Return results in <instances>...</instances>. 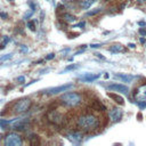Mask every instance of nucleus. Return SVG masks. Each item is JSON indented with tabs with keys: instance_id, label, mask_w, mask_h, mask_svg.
Returning a JSON list of instances; mask_svg holds the SVG:
<instances>
[{
	"instance_id": "obj_30",
	"label": "nucleus",
	"mask_w": 146,
	"mask_h": 146,
	"mask_svg": "<svg viewBox=\"0 0 146 146\" xmlns=\"http://www.w3.org/2000/svg\"><path fill=\"white\" fill-rule=\"evenodd\" d=\"M78 26H84V22H81V23H79L78 25H75L74 27H78Z\"/></svg>"
},
{
	"instance_id": "obj_13",
	"label": "nucleus",
	"mask_w": 146,
	"mask_h": 146,
	"mask_svg": "<svg viewBox=\"0 0 146 146\" xmlns=\"http://www.w3.org/2000/svg\"><path fill=\"white\" fill-rule=\"evenodd\" d=\"M96 2V0H81V2H80V7H81V9H89L94 3Z\"/></svg>"
},
{
	"instance_id": "obj_22",
	"label": "nucleus",
	"mask_w": 146,
	"mask_h": 146,
	"mask_svg": "<svg viewBox=\"0 0 146 146\" xmlns=\"http://www.w3.org/2000/svg\"><path fill=\"white\" fill-rule=\"evenodd\" d=\"M33 13H34V9H30V10H29L27 13H25V14H24V16H23V18H25V19H26V18H29V17H31V16L33 15Z\"/></svg>"
},
{
	"instance_id": "obj_33",
	"label": "nucleus",
	"mask_w": 146,
	"mask_h": 146,
	"mask_svg": "<svg viewBox=\"0 0 146 146\" xmlns=\"http://www.w3.org/2000/svg\"><path fill=\"white\" fill-rule=\"evenodd\" d=\"M8 41H9V38H8V36H7V38H6V39H5V40H3V44H6V43H7V42H8Z\"/></svg>"
},
{
	"instance_id": "obj_27",
	"label": "nucleus",
	"mask_w": 146,
	"mask_h": 146,
	"mask_svg": "<svg viewBox=\"0 0 146 146\" xmlns=\"http://www.w3.org/2000/svg\"><path fill=\"white\" fill-rule=\"evenodd\" d=\"M54 57H55V54H52V52H51V54H49V55H47V56H46V59H47V60H49V59H52Z\"/></svg>"
},
{
	"instance_id": "obj_20",
	"label": "nucleus",
	"mask_w": 146,
	"mask_h": 146,
	"mask_svg": "<svg viewBox=\"0 0 146 146\" xmlns=\"http://www.w3.org/2000/svg\"><path fill=\"white\" fill-rule=\"evenodd\" d=\"M27 27L31 30V31H35V21H30L27 22Z\"/></svg>"
},
{
	"instance_id": "obj_1",
	"label": "nucleus",
	"mask_w": 146,
	"mask_h": 146,
	"mask_svg": "<svg viewBox=\"0 0 146 146\" xmlns=\"http://www.w3.org/2000/svg\"><path fill=\"white\" fill-rule=\"evenodd\" d=\"M76 124L82 130L90 132V131H95L99 128V120L92 114H84L78 119Z\"/></svg>"
},
{
	"instance_id": "obj_5",
	"label": "nucleus",
	"mask_w": 146,
	"mask_h": 146,
	"mask_svg": "<svg viewBox=\"0 0 146 146\" xmlns=\"http://www.w3.org/2000/svg\"><path fill=\"white\" fill-rule=\"evenodd\" d=\"M72 87H73L72 83H66V84H62V86H58V87L50 88V89H48L46 92L49 94V95H56V94H59V92H63V91H67V90L71 89Z\"/></svg>"
},
{
	"instance_id": "obj_25",
	"label": "nucleus",
	"mask_w": 146,
	"mask_h": 146,
	"mask_svg": "<svg viewBox=\"0 0 146 146\" xmlns=\"http://www.w3.org/2000/svg\"><path fill=\"white\" fill-rule=\"evenodd\" d=\"M139 33L141 36H145L146 35V27H140L139 29Z\"/></svg>"
},
{
	"instance_id": "obj_3",
	"label": "nucleus",
	"mask_w": 146,
	"mask_h": 146,
	"mask_svg": "<svg viewBox=\"0 0 146 146\" xmlns=\"http://www.w3.org/2000/svg\"><path fill=\"white\" fill-rule=\"evenodd\" d=\"M22 143H23V140H22L21 136L15 132L8 133L3 139V144L6 146H19V145H22Z\"/></svg>"
},
{
	"instance_id": "obj_28",
	"label": "nucleus",
	"mask_w": 146,
	"mask_h": 146,
	"mask_svg": "<svg viewBox=\"0 0 146 146\" xmlns=\"http://www.w3.org/2000/svg\"><path fill=\"white\" fill-rule=\"evenodd\" d=\"M17 81H19V82H24V81H25V76H24V75L18 76V78H17Z\"/></svg>"
},
{
	"instance_id": "obj_17",
	"label": "nucleus",
	"mask_w": 146,
	"mask_h": 146,
	"mask_svg": "<svg viewBox=\"0 0 146 146\" xmlns=\"http://www.w3.org/2000/svg\"><path fill=\"white\" fill-rule=\"evenodd\" d=\"M92 106H94V108H96V110H99V111H105V110H106L105 105H104V104H102L99 100H94V103H92Z\"/></svg>"
},
{
	"instance_id": "obj_8",
	"label": "nucleus",
	"mask_w": 146,
	"mask_h": 146,
	"mask_svg": "<svg viewBox=\"0 0 146 146\" xmlns=\"http://www.w3.org/2000/svg\"><path fill=\"white\" fill-rule=\"evenodd\" d=\"M108 115H110V117H111L114 122H119V121L122 119L123 113H122V110H120L119 107H114V108H112V110L108 112Z\"/></svg>"
},
{
	"instance_id": "obj_29",
	"label": "nucleus",
	"mask_w": 146,
	"mask_h": 146,
	"mask_svg": "<svg viewBox=\"0 0 146 146\" xmlns=\"http://www.w3.org/2000/svg\"><path fill=\"white\" fill-rule=\"evenodd\" d=\"M100 46H102L100 43H94V44H90V47H91V48H99Z\"/></svg>"
},
{
	"instance_id": "obj_2",
	"label": "nucleus",
	"mask_w": 146,
	"mask_h": 146,
	"mask_svg": "<svg viewBox=\"0 0 146 146\" xmlns=\"http://www.w3.org/2000/svg\"><path fill=\"white\" fill-rule=\"evenodd\" d=\"M60 102L65 106L73 107V106H76L81 102V97L79 94H75V92H66L60 97Z\"/></svg>"
},
{
	"instance_id": "obj_9",
	"label": "nucleus",
	"mask_w": 146,
	"mask_h": 146,
	"mask_svg": "<svg viewBox=\"0 0 146 146\" xmlns=\"http://www.w3.org/2000/svg\"><path fill=\"white\" fill-rule=\"evenodd\" d=\"M67 139L71 140L73 144H80L82 141V135L79 132H71L67 135Z\"/></svg>"
},
{
	"instance_id": "obj_23",
	"label": "nucleus",
	"mask_w": 146,
	"mask_h": 146,
	"mask_svg": "<svg viewBox=\"0 0 146 146\" xmlns=\"http://www.w3.org/2000/svg\"><path fill=\"white\" fill-rule=\"evenodd\" d=\"M13 57V54H7L5 56H1L0 57V60H7V59H10Z\"/></svg>"
},
{
	"instance_id": "obj_4",
	"label": "nucleus",
	"mask_w": 146,
	"mask_h": 146,
	"mask_svg": "<svg viewBox=\"0 0 146 146\" xmlns=\"http://www.w3.org/2000/svg\"><path fill=\"white\" fill-rule=\"evenodd\" d=\"M30 106H31V100L29 98H23V99H19L18 102H16V104L13 107V111H14V113H23V112L27 111Z\"/></svg>"
},
{
	"instance_id": "obj_35",
	"label": "nucleus",
	"mask_w": 146,
	"mask_h": 146,
	"mask_svg": "<svg viewBox=\"0 0 146 146\" xmlns=\"http://www.w3.org/2000/svg\"><path fill=\"white\" fill-rule=\"evenodd\" d=\"M138 24H139L140 26H145V22H138Z\"/></svg>"
},
{
	"instance_id": "obj_24",
	"label": "nucleus",
	"mask_w": 146,
	"mask_h": 146,
	"mask_svg": "<svg viewBox=\"0 0 146 146\" xmlns=\"http://www.w3.org/2000/svg\"><path fill=\"white\" fill-rule=\"evenodd\" d=\"M137 105L139 106V108H145L146 107V100H144V102H137Z\"/></svg>"
},
{
	"instance_id": "obj_38",
	"label": "nucleus",
	"mask_w": 146,
	"mask_h": 146,
	"mask_svg": "<svg viewBox=\"0 0 146 146\" xmlns=\"http://www.w3.org/2000/svg\"><path fill=\"white\" fill-rule=\"evenodd\" d=\"M137 1H138V2H145L146 0H137Z\"/></svg>"
},
{
	"instance_id": "obj_7",
	"label": "nucleus",
	"mask_w": 146,
	"mask_h": 146,
	"mask_svg": "<svg viewBox=\"0 0 146 146\" xmlns=\"http://www.w3.org/2000/svg\"><path fill=\"white\" fill-rule=\"evenodd\" d=\"M133 97H135V99H136L137 102H144V100H146V84L140 86V87L136 90Z\"/></svg>"
},
{
	"instance_id": "obj_11",
	"label": "nucleus",
	"mask_w": 146,
	"mask_h": 146,
	"mask_svg": "<svg viewBox=\"0 0 146 146\" xmlns=\"http://www.w3.org/2000/svg\"><path fill=\"white\" fill-rule=\"evenodd\" d=\"M99 76H100V74H90V73H87L83 76H81V80L84 81V82H92V81L97 80Z\"/></svg>"
},
{
	"instance_id": "obj_16",
	"label": "nucleus",
	"mask_w": 146,
	"mask_h": 146,
	"mask_svg": "<svg viewBox=\"0 0 146 146\" xmlns=\"http://www.w3.org/2000/svg\"><path fill=\"white\" fill-rule=\"evenodd\" d=\"M63 18H64V21L67 22V23H73V22L76 21V17H75L74 15H71V14H64V15H63Z\"/></svg>"
},
{
	"instance_id": "obj_12",
	"label": "nucleus",
	"mask_w": 146,
	"mask_h": 146,
	"mask_svg": "<svg viewBox=\"0 0 146 146\" xmlns=\"http://www.w3.org/2000/svg\"><path fill=\"white\" fill-rule=\"evenodd\" d=\"M107 96L110 97V98H112L115 103H117V104H120V105H123L124 104V99H123V97H121L120 95H117V94H113V92H107Z\"/></svg>"
},
{
	"instance_id": "obj_37",
	"label": "nucleus",
	"mask_w": 146,
	"mask_h": 146,
	"mask_svg": "<svg viewBox=\"0 0 146 146\" xmlns=\"http://www.w3.org/2000/svg\"><path fill=\"white\" fill-rule=\"evenodd\" d=\"M63 1H64V2H72L73 0H63Z\"/></svg>"
},
{
	"instance_id": "obj_21",
	"label": "nucleus",
	"mask_w": 146,
	"mask_h": 146,
	"mask_svg": "<svg viewBox=\"0 0 146 146\" xmlns=\"http://www.w3.org/2000/svg\"><path fill=\"white\" fill-rule=\"evenodd\" d=\"M78 67V65H75V64H71V65H67L65 68H64V71L63 72H66V71H72V70H75Z\"/></svg>"
},
{
	"instance_id": "obj_32",
	"label": "nucleus",
	"mask_w": 146,
	"mask_h": 146,
	"mask_svg": "<svg viewBox=\"0 0 146 146\" xmlns=\"http://www.w3.org/2000/svg\"><path fill=\"white\" fill-rule=\"evenodd\" d=\"M0 16L3 17V18H6V17H7V14H6V13H0Z\"/></svg>"
},
{
	"instance_id": "obj_26",
	"label": "nucleus",
	"mask_w": 146,
	"mask_h": 146,
	"mask_svg": "<svg viewBox=\"0 0 146 146\" xmlns=\"http://www.w3.org/2000/svg\"><path fill=\"white\" fill-rule=\"evenodd\" d=\"M19 50H21L22 52H24V54H25V52H27V51H29V48H27L26 46H21Z\"/></svg>"
},
{
	"instance_id": "obj_14",
	"label": "nucleus",
	"mask_w": 146,
	"mask_h": 146,
	"mask_svg": "<svg viewBox=\"0 0 146 146\" xmlns=\"http://www.w3.org/2000/svg\"><path fill=\"white\" fill-rule=\"evenodd\" d=\"M114 78H116V79H120V80H122V81H124V82H130L132 79H133V76L132 75H128V74H122V73H119V74H115L114 75Z\"/></svg>"
},
{
	"instance_id": "obj_36",
	"label": "nucleus",
	"mask_w": 146,
	"mask_h": 146,
	"mask_svg": "<svg viewBox=\"0 0 146 146\" xmlns=\"http://www.w3.org/2000/svg\"><path fill=\"white\" fill-rule=\"evenodd\" d=\"M140 42L144 43V42H145V39H144V38H140Z\"/></svg>"
},
{
	"instance_id": "obj_40",
	"label": "nucleus",
	"mask_w": 146,
	"mask_h": 146,
	"mask_svg": "<svg viewBox=\"0 0 146 146\" xmlns=\"http://www.w3.org/2000/svg\"><path fill=\"white\" fill-rule=\"evenodd\" d=\"M8 1H13V0H8Z\"/></svg>"
},
{
	"instance_id": "obj_34",
	"label": "nucleus",
	"mask_w": 146,
	"mask_h": 146,
	"mask_svg": "<svg viewBox=\"0 0 146 146\" xmlns=\"http://www.w3.org/2000/svg\"><path fill=\"white\" fill-rule=\"evenodd\" d=\"M128 47H129V48H132V49H133V48H135V44H133V43H129V44H128Z\"/></svg>"
},
{
	"instance_id": "obj_10",
	"label": "nucleus",
	"mask_w": 146,
	"mask_h": 146,
	"mask_svg": "<svg viewBox=\"0 0 146 146\" xmlns=\"http://www.w3.org/2000/svg\"><path fill=\"white\" fill-rule=\"evenodd\" d=\"M48 117H49V121H51L52 123H56V124L62 121V115H60L58 112H56V111L50 112V113L48 114Z\"/></svg>"
},
{
	"instance_id": "obj_6",
	"label": "nucleus",
	"mask_w": 146,
	"mask_h": 146,
	"mask_svg": "<svg viewBox=\"0 0 146 146\" xmlns=\"http://www.w3.org/2000/svg\"><path fill=\"white\" fill-rule=\"evenodd\" d=\"M108 90H114V91H119V92H122L124 95H127L129 92V88L124 84H120V83H111L106 87Z\"/></svg>"
},
{
	"instance_id": "obj_19",
	"label": "nucleus",
	"mask_w": 146,
	"mask_h": 146,
	"mask_svg": "<svg viewBox=\"0 0 146 146\" xmlns=\"http://www.w3.org/2000/svg\"><path fill=\"white\" fill-rule=\"evenodd\" d=\"M100 11H102V8H95V9H92V10L87 11V16H94V15L100 13Z\"/></svg>"
},
{
	"instance_id": "obj_39",
	"label": "nucleus",
	"mask_w": 146,
	"mask_h": 146,
	"mask_svg": "<svg viewBox=\"0 0 146 146\" xmlns=\"http://www.w3.org/2000/svg\"><path fill=\"white\" fill-rule=\"evenodd\" d=\"M3 46H5V44H0V49H2V48H3Z\"/></svg>"
},
{
	"instance_id": "obj_18",
	"label": "nucleus",
	"mask_w": 146,
	"mask_h": 146,
	"mask_svg": "<svg viewBox=\"0 0 146 146\" xmlns=\"http://www.w3.org/2000/svg\"><path fill=\"white\" fill-rule=\"evenodd\" d=\"M110 50H111L112 52H120V51H123V46L116 43V44H113V46L110 48Z\"/></svg>"
},
{
	"instance_id": "obj_31",
	"label": "nucleus",
	"mask_w": 146,
	"mask_h": 146,
	"mask_svg": "<svg viewBox=\"0 0 146 146\" xmlns=\"http://www.w3.org/2000/svg\"><path fill=\"white\" fill-rule=\"evenodd\" d=\"M96 56H97L98 58H100V59H105V58H104V57H103V56H102L99 52H97V54H96Z\"/></svg>"
},
{
	"instance_id": "obj_15",
	"label": "nucleus",
	"mask_w": 146,
	"mask_h": 146,
	"mask_svg": "<svg viewBox=\"0 0 146 146\" xmlns=\"http://www.w3.org/2000/svg\"><path fill=\"white\" fill-rule=\"evenodd\" d=\"M27 138H29V140H30V143L32 145H35V144H39L40 143V139H39L38 135H35V133H31Z\"/></svg>"
}]
</instances>
